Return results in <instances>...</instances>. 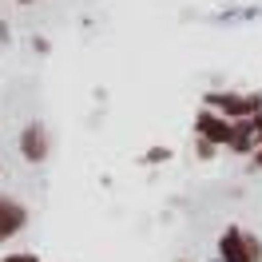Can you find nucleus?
I'll use <instances>...</instances> for the list:
<instances>
[{"label":"nucleus","mask_w":262,"mask_h":262,"mask_svg":"<svg viewBox=\"0 0 262 262\" xmlns=\"http://www.w3.org/2000/svg\"><path fill=\"white\" fill-rule=\"evenodd\" d=\"M20 155H24L28 163H44V159H48V131L40 127L36 119L20 131Z\"/></svg>","instance_id":"39448f33"},{"label":"nucleus","mask_w":262,"mask_h":262,"mask_svg":"<svg viewBox=\"0 0 262 262\" xmlns=\"http://www.w3.org/2000/svg\"><path fill=\"white\" fill-rule=\"evenodd\" d=\"M159 159H171V151L159 147V151H151V155H147V163H159Z\"/></svg>","instance_id":"9d476101"},{"label":"nucleus","mask_w":262,"mask_h":262,"mask_svg":"<svg viewBox=\"0 0 262 262\" xmlns=\"http://www.w3.org/2000/svg\"><path fill=\"white\" fill-rule=\"evenodd\" d=\"M20 4H32V0H20Z\"/></svg>","instance_id":"f8f14e48"},{"label":"nucleus","mask_w":262,"mask_h":262,"mask_svg":"<svg viewBox=\"0 0 262 262\" xmlns=\"http://www.w3.org/2000/svg\"><path fill=\"white\" fill-rule=\"evenodd\" d=\"M250 127H254V139H258V143H262V112L254 115V119H250Z\"/></svg>","instance_id":"1a4fd4ad"},{"label":"nucleus","mask_w":262,"mask_h":262,"mask_svg":"<svg viewBox=\"0 0 262 262\" xmlns=\"http://www.w3.org/2000/svg\"><path fill=\"white\" fill-rule=\"evenodd\" d=\"M0 262H40L36 254H28V250H20V254H4Z\"/></svg>","instance_id":"0eeeda50"},{"label":"nucleus","mask_w":262,"mask_h":262,"mask_svg":"<svg viewBox=\"0 0 262 262\" xmlns=\"http://www.w3.org/2000/svg\"><path fill=\"white\" fill-rule=\"evenodd\" d=\"M219 254L223 262H262V243L243 227H227L219 234Z\"/></svg>","instance_id":"f03ea898"},{"label":"nucleus","mask_w":262,"mask_h":262,"mask_svg":"<svg viewBox=\"0 0 262 262\" xmlns=\"http://www.w3.org/2000/svg\"><path fill=\"white\" fill-rule=\"evenodd\" d=\"M250 159H254V163L262 167V143H258V147H254V155H250Z\"/></svg>","instance_id":"9b49d317"},{"label":"nucleus","mask_w":262,"mask_h":262,"mask_svg":"<svg viewBox=\"0 0 262 262\" xmlns=\"http://www.w3.org/2000/svg\"><path fill=\"white\" fill-rule=\"evenodd\" d=\"M24 227H28V211H24V203H20V199L0 195V243H8V238L20 234Z\"/></svg>","instance_id":"20e7f679"},{"label":"nucleus","mask_w":262,"mask_h":262,"mask_svg":"<svg viewBox=\"0 0 262 262\" xmlns=\"http://www.w3.org/2000/svg\"><path fill=\"white\" fill-rule=\"evenodd\" d=\"M195 131H199V139L211 143V147H223V143L230 139V123L223 119V115H214L211 107H203V112L195 115Z\"/></svg>","instance_id":"7ed1b4c3"},{"label":"nucleus","mask_w":262,"mask_h":262,"mask_svg":"<svg viewBox=\"0 0 262 262\" xmlns=\"http://www.w3.org/2000/svg\"><path fill=\"white\" fill-rule=\"evenodd\" d=\"M207 107H211L214 115H223L227 123L254 119V115L262 112V92H246V96H238V92H211V96H207Z\"/></svg>","instance_id":"f257e3e1"},{"label":"nucleus","mask_w":262,"mask_h":262,"mask_svg":"<svg viewBox=\"0 0 262 262\" xmlns=\"http://www.w3.org/2000/svg\"><path fill=\"white\" fill-rule=\"evenodd\" d=\"M230 151L234 155H254L258 147V139H254V127H250V119H238V123H230Z\"/></svg>","instance_id":"423d86ee"},{"label":"nucleus","mask_w":262,"mask_h":262,"mask_svg":"<svg viewBox=\"0 0 262 262\" xmlns=\"http://www.w3.org/2000/svg\"><path fill=\"white\" fill-rule=\"evenodd\" d=\"M195 151L203 155V159H214V147H211V143H203V139H199V147H195Z\"/></svg>","instance_id":"6e6552de"}]
</instances>
